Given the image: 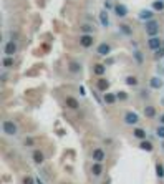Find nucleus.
<instances>
[{
    "label": "nucleus",
    "instance_id": "f257e3e1",
    "mask_svg": "<svg viewBox=\"0 0 164 184\" xmlns=\"http://www.w3.org/2000/svg\"><path fill=\"white\" fill-rule=\"evenodd\" d=\"M2 130H4V133L8 134V136H15V134H17V124H15L13 121L5 119V121L2 123Z\"/></svg>",
    "mask_w": 164,
    "mask_h": 184
},
{
    "label": "nucleus",
    "instance_id": "f03ea898",
    "mask_svg": "<svg viewBox=\"0 0 164 184\" xmlns=\"http://www.w3.org/2000/svg\"><path fill=\"white\" fill-rule=\"evenodd\" d=\"M146 33L149 37H156L157 33H159V23L154 22V20H149V22H146Z\"/></svg>",
    "mask_w": 164,
    "mask_h": 184
},
{
    "label": "nucleus",
    "instance_id": "7ed1b4c3",
    "mask_svg": "<svg viewBox=\"0 0 164 184\" xmlns=\"http://www.w3.org/2000/svg\"><path fill=\"white\" fill-rule=\"evenodd\" d=\"M93 43H95V38H93V35H89V33H83V35H80V45H81L83 48L93 47Z\"/></svg>",
    "mask_w": 164,
    "mask_h": 184
},
{
    "label": "nucleus",
    "instance_id": "20e7f679",
    "mask_svg": "<svg viewBox=\"0 0 164 184\" xmlns=\"http://www.w3.org/2000/svg\"><path fill=\"white\" fill-rule=\"evenodd\" d=\"M138 121H139L138 113H134V111H128V113L124 115V123H126V124H136Z\"/></svg>",
    "mask_w": 164,
    "mask_h": 184
},
{
    "label": "nucleus",
    "instance_id": "39448f33",
    "mask_svg": "<svg viewBox=\"0 0 164 184\" xmlns=\"http://www.w3.org/2000/svg\"><path fill=\"white\" fill-rule=\"evenodd\" d=\"M91 158L95 159V162H101V161H104V151L101 148H96V149H93V154H91Z\"/></svg>",
    "mask_w": 164,
    "mask_h": 184
},
{
    "label": "nucleus",
    "instance_id": "423d86ee",
    "mask_svg": "<svg viewBox=\"0 0 164 184\" xmlns=\"http://www.w3.org/2000/svg\"><path fill=\"white\" fill-rule=\"evenodd\" d=\"M161 40L159 37H151L149 40H148V47L151 48V50H157V48H161Z\"/></svg>",
    "mask_w": 164,
    "mask_h": 184
},
{
    "label": "nucleus",
    "instance_id": "0eeeda50",
    "mask_svg": "<svg viewBox=\"0 0 164 184\" xmlns=\"http://www.w3.org/2000/svg\"><path fill=\"white\" fill-rule=\"evenodd\" d=\"M114 13L123 18V17H126V15H128V8H126L123 4H116V5H114Z\"/></svg>",
    "mask_w": 164,
    "mask_h": 184
},
{
    "label": "nucleus",
    "instance_id": "6e6552de",
    "mask_svg": "<svg viewBox=\"0 0 164 184\" xmlns=\"http://www.w3.org/2000/svg\"><path fill=\"white\" fill-rule=\"evenodd\" d=\"M65 105H66L70 110H76V108L80 106V103H78V100H76V98H73V96H66V100H65Z\"/></svg>",
    "mask_w": 164,
    "mask_h": 184
},
{
    "label": "nucleus",
    "instance_id": "1a4fd4ad",
    "mask_svg": "<svg viewBox=\"0 0 164 184\" xmlns=\"http://www.w3.org/2000/svg\"><path fill=\"white\" fill-rule=\"evenodd\" d=\"M15 51H17V43H15V42H8V43L5 45V55H7V57H13Z\"/></svg>",
    "mask_w": 164,
    "mask_h": 184
},
{
    "label": "nucleus",
    "instance_id": "9d476101",
    "mask_svg": "<svg viewBox=\"0 0 164 184\" xmlns=\"http://www.w3.org/2000/svg\"><path fill=\"white\" fill-rule=\"evenodd\" d=\"M98 55H101V57H106V55H110V51H111V47L108 43H101L100 47H98Z\"/></svg>",
    "mask_w": 164,
    "mask_h": 184
},
{
    "label": "nucleus",
    "instance_id": "9b49d317",
    "mask_svg": "<svg viewBox=\"0 0 164 184\" xmlns=\"http://www.w3.org/2000/svg\"><path fill=\"white\" fill-rule=\"evenodd\" d=\"M33 161H35V164H42V162L45 161V156H43V153L40 151V149H35V151H33Z\"/></svg>",
    "mask_w": 164,
    "mask_h": 184
},
{
    "label": "nucleus",
    "instance_id": "f8f14e48",
    "mask_svg": "<svg viewBox=\"0 0 164 184\" xmlns=\"http://www.w3.org/2000/svg\"><path fill=\"white\" fill-rule=\"evenodd\" d=\"M108 88H110V81H108V80H104V78L98 80V90H100V91H106Z\"/></svg>",
    "mask_w": 164,
    "mask_h": 184
},
{
    "label": "nucleus",
    "instance_id": "ddd939ff",
    "mask_svg": "<svg viewBox=\"0 0 164 184\" xmlns=\"http://www.w3.org/2000/svg\"><path fill=\"white\" fill-rule=\"evenodd\" d=\"M68 70H70L72 73H80V72H81V65H80L78 61H70Z\"/></svg>",
    "mask_w": 164,
    "mask_h": 184
},
{
    "label": "nucleus",
    "instance_id": "4468645a",
    "mask_svg": "<svg viewBox=\"0 0 164 184\" xmlns=\"http://www.w3.org/2000/svg\"><path fill=\"white\" fill-rule=\"evenodd\" d=\"M139 148L143 149V151H148V153H151V151H153V145H151V141H146V139H143V141H141V145H139Z\"/></svg>",
    "mask_w": 164,
    "mask_h": 184
},
{
    "label": "nucleus",
    "instance_id": "2eb2a0df",
    "mask_svg": "<svg viewBox=\"0 0 164 184\" xmlns=\"http://www.w3.org/2000/svg\"><path fill=\"white\" fill-rule=\"evenodd\" d=\"M104 72H106V66H104V65H101V63L95 65V68H93V73H95V75H98V76H101Z\"/></svg>",
    "mask_w": 164,
    "mask_h": 184
},
{
    "label": "nucleus",
    "instance_id": "dca6fc26",
    "mask_svg": "<svg viewBox=\"0 0 164 184\" xmlns=\"http://www.w3.org/2000/svg\"><path fill=\"white\" fill-rule=\"evenodd\" d=\"M151 86H153L154 90H159V88L163 86V80H161V78H157V76L151 78Z\"/></svg>",
    "mask_w": 164,
    "mask_h": 184
},
{
    "label": "nucleus",
    "instance_id": "f3484780",
    "mask_svg": "<svg viewBox=\"0 0 164 184\" xmlns=\"http://www.w3.org/2000/svg\"><path fill=\"white\" fill-rule=\"evenodd\" d=\"M133 134H134V136L138 138V139H141V141H143V139H146V131H144V130H141V128H136V130L133 131Z\"/></svg>",
    "mask_w": 164,
    "mask_h": 184
},
{
    "label": "nucleus",
    "instance_id": "a211bd4d",
    "mask_svg": "<svg viewBox=\"0 0 164 184\" xmlns=\"http://www.w3.org/2000/svg\"><path fill=\"white\" fill-rule=\"evenodd\" d=\"M91 173L95 174V176H101V173H103V168H101V164H100V162H95V164H93Z\"/></svg>",
    "mask_w": 164,
    "mask_h": 184
},
{
    "label": "nucleus",
    "instance_id": "6ab92c4d",
    "mask_svg": "<svg viewBox=\"0 0 164 184\" xmlns=\"http://www.w3.org/2000/svg\"><path fill=\"white\" fill-rule=\"evenodd\" d=\"M116 100H118V98H116V95H113V93H104V103H108V105H113Z\"/></svg>",
    "mask_w": 164,
    "mask_h": 184
},
{
    "label": "nucleus",
    "instance_id": "aec40b11",
    "mask_svg": "<svg viewBox=\"0 0 164 184\" xmlns=\"http://www.w3.org/2000/svg\"><path fill=\"white\" fill-rule=\"evenodd\" d=\"M144 115H146L148 118H154V116H156V108H154V106H146V108H144Z\"/></svg>",
    "mask_w": 164,
    "mask_h": 184
},
{
    "label": "nucleus",
    "instance_id": "412c9836",
    "mask_svg": "<svg viewBox=\"0 0 164 184\" xmlns=\"http://www.w3.org/2000/svg\"><path fill=\"white\" fill-rule=\"evenodd\" d=\"M151 17H153V12L151 10H141V13H139V18H141V20H149Z\"/></svg>",
    "mask_w": 164,
    "mask_h": 184
},
{
    "label": "nucleus",
    "instance_id": "4be33fe9",
    "mask_svg": "<svg viewBox=\"0 0 164 184\" xmlns=\"http://www.w3.org/2000/svg\"><path fill=\"white\" fill-rule=\"evenodd\" d=\"M100 20H101V25H103V27L110 25V20H108V15H106V12H104V10L100 13Z\"/></svg>",
    "mask_w": 164,
    "mask_h": 184
},
{
    "label": "nucleus",
    "instance_id": "5701e85b",
    "mask_svg": "<svg viewBox=\"0 0 164 184\" xmlns=\"http://www.w3.org/2000/svg\"><path fill=\"white\" fill-rule=\"evenodd\" d=\"M2 65H4L5 68H12V66H13V58H12V57H5L4 61H2Z\"/></svg>",
    "mask_w": 164,
    "mask_h": 184
},
{
    "label": "nucleus",
    "instance_id": "b1692460",
    "mask_svg": "<svg viewBox=\"0 0 164 184\" xmlns=\"http://www.w3.org/2000/svg\"><path fill=\"white\" fill-rule=\"evenodd\" d=\"M156 174H157V177H161V179L164 177V168H163L161 162H157V164H156Z\"/></svg>",
    "mask_w": 164,
    "mask_h": 184
},
{
    "label": "nucleus",
    "instance_id": "393cba45",
    "mask_svg": "<svg viewBox=\"0 0 164 184\" xmlns=\"http://www.w3.org/2000/svg\"><path fill=\"white\" fill-rule=\"evenodd\" d=\"M126 85L136 86V85H138V78H136V76H128V78H126Z\"/></svg>",
    "mask_w": 164,
    "mask_h": 184
},
{
    "label": "nucleus",
    "instance_id": "a878e982",
    "mask_svg": "<svg viewBox=\"0 0 164 184\" xmlns=\"http://www.w3.org/2000/svg\"><path fill=\"white\" fill-rule=\"evenodd\" d=\"M153 7H154V10H163V8H164V2H163V0H156V2L153 4Z\"/></svg>",
    "mask_w": 164,
    "mask_h": 184
},
{
    "label": "nucleus",
    "instance_id": "bb28decb",
    "mask_svg": "<svg viewBox=\"0 0 164 184\" xmlns=\"http://www.w3.org/2000/svg\"><path fill=\"white\" fill-rule=\"evenodd\" d=\"M156 134H157V138H161V139H164V126H159L156 130Z\"/></svg>",
    "mask_w": 164,
    "mask_h": 184
},
{
    "label": "nucleus",
    "instance_id": "cd10ccee",
    "mask_svg": "<svg viewBox=\"0 0 164 184\" xmlns=\"http://www.w3.org/2000/svg\"><path fill=\"white\" fill-rule=\"evenodd\" d=\"M119 28H121L123 33H126V35H131V28H129L128 25H119Z\"/></svg>",
    "mask_w": 164,
    "mask_h": 184
},
{
    "label": "nucleus",
    "instance_id": "c85d7f7f",
    "mask_svg": "<svg viewBox=\"0 0 164 184\" xmlns=\"http://www.w3.org/2000/svg\"><path fill=\"white\" fill-rule=\"evenodd\" d=\"M23 184H35V179L30 177V176H25L23 177Z\"/></svg>",
    "mask_w": 164,
    "mask_h": 184
},
{
    "label": "nucleus",
    "instance_id": "c756f323",
    "mask_svg": "<svg viewBox=\"0 0 164 184\" xmlns=\"http://www.w3.org/2000/svg\"><path fill=\"white\" fill-rule=\"evenodd\" d=\"M116 98H118V100H126L128 95H126L124 91H118V93H116Z\"/></svg>",
    "mask_w": 164,
    "mask_h": 184
},
{
    "label": "nucleus",
    "instance_id": "7c9ffc66",
    "mask_svg": "<svg viewBox=\"0 0 164 184\" xmlns=\"http://www.w3.org/2000/svg\"><path fill=\"white\" fill-rule=\"evenodd\" d=\"M134 57H136V60H138L139 63H143V55H141V51H136Z\"/></svg>",
    "mask_w": 164,
    "mask_h": 184
},
{
    "label": "nucleus",
    "instance_id": "2f4dec72",
    "mask_svg": "<svg viewBox=\"0 0 164 184\" xmlns=\"http://www.w3.org/2000/svg\"><path fill=\"white\" fill-rule=\"evenodd\" d=\"M156 51H157V53H156V55H157V57H164V47H161V48H157V50H156Z\"/></svg>",
    "mask_w": 164,
    "mask_h": 184
},
{
    "label": "nucleus",
    "instance_id": "473e14b6",
    "mask_svg": "<svg viewBox=\"0 0 164 184\" xmlns=\"http://www.w3.org/2000/svg\"><path fill=\"white\" fill-rule=\"evenodd\" d=\"M81 28H83V32H85V33H88L89 30H91V25H83Z\"/></svg>",
    "mask_w": 164,
    "mask_h": 184
},
{
    "label": "nucleus",
    "instance_id": "72a5a7b5",
    "mask_svg": "<svg viewBox=\"0 0 164 184\" xmlns=\"http://www.w3.org/2000/svg\"><path fill=\"white\" fill-rule=\"evenodd\" d=\"M159 119H161V123L164 124V115H161V118H159Z\"/></svg>",
    "mask_w": 164,
    "mask_h": 184
},
{
    "label": "nucleus",
    "instance_id": "f704fd0d",
    "mask_svg": "<svg viewBox=\"0 0 164 184\" xmlns=\"http://www.w3.org/2000/svg\"><path fill=\"white\" fill-rule=\"evenodd\" d=\"M37 184H43V183H42V181H40V179H37Z\"/></svg>",
    "mask_w": 164,
    "mask_h": 184
},
{
    "label": "nucleus",
    "instance_id": "c9c22d12",
    "mask_svg": "<svg viewBox=\"0 0 164 184\" xmlns=\"http://www.w3.org/2000/svg\"><path fill=\"white\" fill-rule=\"evenodd\" d=\"M163 149H164V145H163Z\"/></svg>",
    "mask_w": 164,
    "mask_h": 184
}]
</instances>
